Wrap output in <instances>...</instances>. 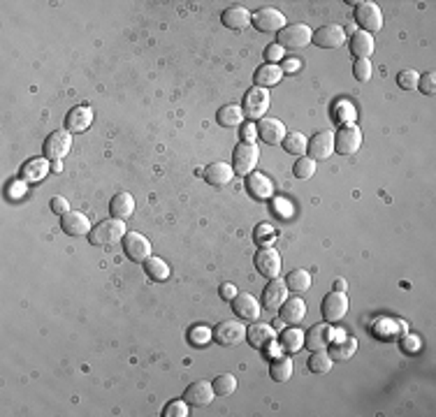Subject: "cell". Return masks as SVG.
Here are the masks:
<instances>
[{"label":"cell","instance_id":"33","mask_svg":"<svg viewBox=\"0 0 436 417\" xmlns=\"http://www.w3.org/2000/svg\"><path fill=\"white\" fill-rule=\"evenodd\" d=\"M253 79H255V86H262V88H267V86H276V84L281 82V79H284V70H281L279 65L265 63V65H260L255 70Z\"/></svg>","mask_w":436,"mask_h":417},{"label":"cell","instance_id":"23","mask_svg":"<svg viewBox=\"0 0 436 417\" xmlns=\"http://www.w3.org/2000/svg\"><path fill=\"white\" fill-rule=\"evenodd\" d=\"M93 123V109L91 107H75L65 116V130L70 132H84Z\"/></svg>","mask_w":436,"mask_h":417},{"label":"cell","instance_id":"36","mask_svg":"<svg viewBox=\"0 0 436 417\" xmlns=\"http://www.w3.org/2000/svg\"><path fill=\"white\" fill-rule=\"evenodd\" d=\"M306 366H309L311 373H318V376H323V373H330L332 369V357H330V353L325 350H316L306 361Z\"/></svg>","mask_w":436,"mask_h":417},{"label":"cell","instance_id":"22","mask_svg":"<svg viewBox=\"0 0 436 417\" xmlns=\"http://www.w3.org/2000/svg\"><path fill=\"white\" fill-rule=\"evenodd\" d=\"M246 190L251 193V198L255 200H272L274 195V183L267 179L260 171H251L246 176Z\"/></svg>","mask_w":436,"mask_h":417},{"label":"cell","instance_id":"1","mask_svg":"<svg viewBox=\"0 0 436 417\" xmlns=\"http://www.w3.org/2000/svg\"><path fill=\"white\" fill-rule=\"evenodd\" d=\"M124 237H126V223H124V220L107 218V220L97 223L95 228L91 230L89 241L93 243V246L107 248V246H114V243H119Z\"/></svg>","mask_w":436,"mask_h":417},{"label":"cell","instance_id":"21","mask_svg":"<svg viewBox=\"0 0 436 417\" xmlns=\"http://www.w3.org/2000/svg\"><path fill=\"white\" fill-rule=\"evenodd\" d=\"M202 176H205V181L209 183V186L223 188V186H228V183L232 181L235 169H232L228 163H211V165H207V167L202 169Z\"/></svg>","mask_w":436,"mask_h":417},{"label":"cell","instance_id":"15","mask_svg":"<svg viewBox=\"0 0 436 417\" xmlns=\"http://www.w3.org/2000/svg\"><path fill=\"white\" fill-rule=\"evenodd\" d=\"M348 313V297L343 292H330L328 297H325L323 302V318L328 320L330 324L332 322H339L346 318Z\"/></svg>","mask_w":436,"mask_h":417},{"label":"cell","instance_id":"9","mask_svg":"<svg viewBox=\"0 0 436 417\" xmlns=\"http://www.w3.org/2000/svg\"><path fill=\"white\" fill-rule=\"evenodd\" d=\"M72 149V132L70 130H56L47 137L45 142V158L47 160H63Z\"/></svg>","mask_w":436,"mask_h":417},{"label":"cell","instance_id":"27","mask_svg":"<svg viewBox=\"0 0 436 417\" xmlns=\"http://www.w3.org/2000/svg\"><path fill=\"white\" fill-rule=\"evenodd\" d=\"M330 357L332 359H341V361H346V359H351L355 350H358V339H353V336H343L339 334L336 339L330 341Z\"/></svg>","mask_w":436,"mask_h":417},{"label":"cell","instance_id":"56","mask_svg":"<svg viewBox=\"0 0 436 417\" xmlns=\"http://www.w3.org/2000/svg\"><path fill=\"white\" fill-rule=\"evenodd\" d=\"M51 171H54V174H60V171H63V163H60V160H54V163H51Z\"/></svg>","mask_w":436,"mask_h":417},{"label":"cell","instance_id":"31","mask_svg":"<svg viewBox=\"0 0 436 417\" xmlns=\"http://www.w3.org/2000/svg\"><path fill=\"white\" fill-rule=\"evenodd\" d=\"M142 265H144L146 276H149L151 281H156V283H163V281L170 278V265L163 260V257L151 255V257H146Z\"/></svg>","mask_w":436,"mask_h":417},{"label":"cell","instance_id":"4","mask_svg":"<svg viewBox=\"0 0 436 417\" xmlns=\"http://www.w3.org/2000/svg\"><path fill=\"white\" fill-rule=\"evenodd\" d=\"M355 26H360L365 33H376V30L383 28V12L376 3L367 0V3L355 5Z\"/></svg>","mask_w":436,"mask_h":417},{"label":"cell","instance_id":"44","mask_svg":"<svg viewBox=\"0 0 436 417\" xmlns=\"http://www.w3.org/2000/svg\"><path fill=\"white\" fill-rule=\"evenodd\" d=\"M272 211L276 213L279 218L288 220L292 216V204L288 202L286 198H272Z\"/></svg>","mask_w":436,"mask_h":417},{"label":"cell","instance_id":"29","mask_svg":"<svg viewBox=\"0 0 436 417\" xmlns=\"http://www.w3.org/2000/svg\"><path fill=\"white\" fill-rule=\"evenodd\" d=\"M109 213H112V218L119 220L130 218L135 213V198L130 193H116L109 202Z\"/></svg>","mask_w":436,"mask_h":417},{"label":"cell","instance_id":"43","mask_svg":"<svg viewBox=\"0 0 436 417\" xmlns=\"http://www.w3.org/2000/svg\"><path fill=\"white\" fill-rule=\"evenodd\" d=\"M336 119L341 121V126L353 123V121H355V109H353V104L348 100H341L339 104H336Z\"/></svg>","mask_w":436,"mask_h":417},{"label":"cell","instance_id":"11","mask_svg":"<svg viewBox=\"0 0 436 417\" xmlns=\"http://www.w3.org/2000/svg\"><path fill=\"white\" fill-rule=\"evenodd\" d=\"M246 339V327L237 320H225L218 322V327L214 329V341L218 346H237Z\"/></svg>","mask_w":436,"mask_h":417},{"label":"cell","instance_id":"3","mask_svg":"<svg viewBox=\"0 0 436 417\" xmlns=\"http://www.w3.org/2000/svg\"><path fill=\"white\" fill-rule=\"evenodd\" d=\"M311 28L306 23H286V28H281L276 33V45L290 47V49H302L311 45Z\"/></svg>","mask_w":436,"mask_h":417},{"label":"cell","instance_id":"14","mask_svg":"<svg viewBox=\"0 0 436 417\" xmlns=\"http://www.w3.org/2000/svg\"><path fill=\"white\" fill-rule=\"evenodd\" d=\"M232 311H235V315L239 318V320H251V322H255L257 318H260L262 306L257 304V299L253 297V294H249V292H237V297L232 299Z\"/></svg>","mask_w":436,"mask_h":417},{"label":"cell","instance_id":"48","mask_svg":"<svg viewBox=\"0 0 436 417\" xmlns=\"http://www.w3.org/2000/svg\"><path fill=\"white\" fill-rule=\"evenodd\" d=\"M265 60L269 65H279V60H284V47L272 42V45L265 49Z\"/></svg>","mask_w":436,"mask_h":417},{"label":"cell","instance_id":"26","mask_svg":"<svg viewBox=\"0 0 436 417\" xmlns=\"http://www.w3.org/2000/svg\"><path fill=\"white\" fill-rule=\"evenodd\" d=\"M351 53L358 60H369L374 49H376V45H374V38L369 33H365V30H355V33L351 35Z\"/></svg>","mask_w":436,"mask_h":417},{"label":"cell","instance_id":"28","mask_svg":"<svg viewBox=\"0 0 436 417\" xmlns=\"http://www.w3.org/2000/svg\"><path fill=\"white\" fill-rule=\"evenodd\" d=\"M304 315H306V304H304V299H299V297L286 299L279 309V318L288 324H299L304 320Z\"/></svg>","mask_w":436,"mask_h":417},{"label":"cell","instance_id":"37","mask_svg":"<svg viewBox=\"0 0 436 417\" xmlns=\"http://www.w3.org/2000/svg\"><path fill=\"white\" fill-rule=\"evenodd\" d=\"M281 144H284L286 153H290V156H302V153H306L309 139H306L302 132H290V134H286V139Z\"/></svg>","mask_w":436,"mask_h":417},{"label":"cell","instance_id":"45","mask_svg":"<svg viewBox=\"0 0 436 417\" xmlns=\"http://www.w3.org/2000/svg\"><path fill=\"white\" fill-rule=\"evenodd\" d=\"M163 415L165 417H186L188 415V403L186 401H170L168 406H165L163 410Z\"/></svg>","mask_w":436,"mask_h":417},{"label":"cell","instance_id":"53","mask_svg":"<svg viewBox=\"0 0 436 417\" xmlns=\"http://www.w3.org/2000/svg\"><path fill=\"white\" fill-rule=\"evenodd\" d=\"M255 126L253 123H246L242 128V137H244V142H249V144H253V139H255Z\"/></svg>","mask_w":436,"mask_h":417},{"label":"cell","instance_id":"10","mask_svg":"<svg viewBox=\"0 0 436 417\" xmlns=\"http://www.w3.org/2000/svg\"><path fill=\"white\" fill-rule=\"evenodd\" d=\"M251 23H253L260 33H279L281 28H286V16L284 12L274 8H265V10H257L255 14L251 16Z\"/></svg>","mask_w":436,"mask_h":417},{"label":"cell","instance_id":"51","mask_svg":"<svg viewBox=\"0 0 436 417\" xmlns=\"http://www.w3.org/2000/svg\"><path fill=\"white\" fill-rule=\"evenodd\" d=\"M51 211L54 213H58V216H63V213L70 211V204H67V200L65 198H60V195H56V198H51Z\"/></svg>","mask_w":436,"mask_h":417},{"label":"cell","instance_id":"25","mask_svg":"<svg viewBox=\"0 0 436 417\" xmlns=\"http://www.w3.org/2000/svg\"><path fill=\"white\" fill-rule=\"evenodd\" d=\"M220 21L230 30H244L246 26H251V12L246 8H242V5H232V8L223 10Z\"/></svg>","mask_w":436,"mask_h":417},{"label":"cell","instance_id":"34","mask_svg":"<svg viewBox=\"0 0 436 417\" xmlns=\"http://www.w3.org/2000/svg\"><path fill=\"white\" fill-rule=\"evenodd\" d=\"M286 285L288 290L292 292H306L311 287V274L306 272V269H292V272L286 276Z\"/></svg>","mask_w":436,"mask_h":417},{"label":"cell","instance_id":"42","mask_svg":"<svg viewBox=\"0 0 436 417\" xmlns=\"http://www.w3.org/2000/svg\"><path fill=\"white\" fill-rule=\"evenodd\" d=\"M417 79H420V75H417L415 70H404V72H399L397 84H399V88H404V91H415Z\"/></svg>","mask_w":436,"mask_h":417},{"label":"cell","instance_id":"7","mask_svg":"<svg viewBox=\"0 0 436 417\" xmlns=\"http://www.w3.org/2000/svg\"><path fill=\"white\" fill-rule=\"evenodd\" d=\"M253 262H255L257 274H262L269 281L279 278V274H281V255H279V250H276V248L260 246V248H257L255 257H253Z\"/></svg>","mask_w":436,"mask_h":417},{"label":"cell","instance_id":"49","mask_svg":"<svg viewBox=\"0 0 436 417\" xmlns=\"http://www.w3.org/2000/svg\"><path fill=\"white\" fill-rule=\"evenodd\" d=\"M274 239V228L267 223H262L260 228L255 230V241L260 243V246H269V241Z\"/></svg>","mask_w":436,"mask_h":417},{"label":"cell","instance_id":"8","mask_svg":"<svg viewBox=\"0 0 436 417\" xmlns=\"http://www.w3.org/2000/svg\"><path fill=\"white\" fill-rule=\"evenodd\" d=\"M121 243H124V253L128 260L144 262L146 257H151V241L144 235H139V232H126Z\"/></svg>","mask_w":436,"mask_h":417},{"label":"cell","instance_id":"55","mask_svg":"<svg viewBox=\"0 0 436 417\" xmlns=\"http://www.w3.org/2000/svg\"><path fill=\"white\" fill-rule=\"evenodd\" d=\"M334 290H336V292H343V290H346V281H343V278H336V281H334Z\"/></svg>","mask_w":436,"mask_h":417},{"label":"cell","instance_id":"30","mask_svg":"<svg viewBox=\"0 0 436 417\" xmlns=\"http://www.w3.org/2000/svg\"><path fill=\"white\" fill-rule=\"evenodd\" d=\"M49 169H51V165H49L47 158H33V160H28L26 165L21 167V176L23 181H42L45 176L49 174Z\"/></svg>","mask_w":436,"mask_h":417},{"label":"cell","instance_id":"41","mask_svg":"<svg viewBox=\"0 0 436 417\" xmlns=\"http://www.w3.org/2000/svg\"><path fill=\"white\" fill-rule=\"evenodd\" d=\"M188 339L193 346H207L209 341H214V332L209 327H193L188 334Z\"/></svg>","mask_w":436,"mask_h":417},{"label":"cell","instance_id":"13","mask_svg":"<svg viewBox=\"0 0 436 417\" xmlns=\"http://www.w3.org/2000/svg\"><path fill=\"white\" fill-rule=\"evenodd\" d=\"M214 396H216V392H214V385L209 380H195L183 392V401L190 403V406H209Z\"/></svg>","mask_w":436,"mask_h":417},{"label":"cell","instance_id":"19","mask_svg":"<svg viewBox=\"0 0 436 417\" xmlns=\"http://www.w3.org/2000/svg\"><path fill=\"white\" fill-rule=\"evenodd\" d=\"M288 299V285L286 281L281 278H272L265 287V292H262V306H265L267 311H279L281 304H284Z\"/></svg>","mask_w":436,"mask_h":417},{"label":"cell","instance_id":"16","mask_svg":"<svg viewBox=\"0 0 436 417\" xmlns=\"http://www.w3.org/2000/svg\"><path fill=\"white\" fill-rule=\"evenodd\" d=\"M60 228H63L65 235H70V237H86V235H91V220L86 213L82 211H67L60 216Z\"/></svg>","mask_w":436,"mask_h":417},{"label":"cell","instance_id":"12","mask_svg":"<svg viewBox=\"0 0 436 417\" xmlns=\"http://www.w3.org/2000/svg\"><path fill=\"white\" fill-rule=\"evenodd\" d=\"M311 42L321 49H336L346 42V30L336 23H330V26H321L318 30H313Z\"/></svg>","mask_w":436,"mask_h":417},{"label":"cell","instance_id":"52","mask_svg":"<svg viewBox=\"0 0 436 417\" xmlns=\"http://www.w3.org/2000/svg\"><path fill=\"white\" fill-rule=\"evenodd\" d=\"M279 67H281L284 72H297L299 67H302V63H299V58H286Z\"/></svg>","mask_w":436,"mask_h":417},{"label":"cell","instance_id":"46","mask_svg":"<svg viewBox=\"0 0 436 417\" xmlns=\"http://www.w3.org/2000/svg\"><path fill=\"white\" fill-rule=\"evenodd\" d=\"M353 75L358 82H369L371 79V60H355Z\"/></svg>","mask_w":436,"mask_h":417},{"label":"cell","instance_id":"17","mask_svg":"<svg viewBox=\"0 0 436 417\" xmlns=\"http://www.w3.org/2000/svg\"><path fill=\"white\" fill-rule=\"evenodd\" d=\"M255 130H257V137L262 139L265 144L269 146H276V144H281L286 139V126L281 123L279 119H260L257 121V126H255Z\"/></svg>","mask_w":436,"mask_h":417},{"label":"cell","instance_id":"32","mask_svg":"<svg viewBox=\"0 0 436 417\" xmlns=\"http://www.w3.org/2000/svg\"><path fill=\"white\" fill-rule=\"evenodd\" d=\"M244 119H246V116H244V109L239 107V104H225V107H220L218 114H216L218 126H223V128H237V126H242Z\"/></svg>","mask_w":436,"mask_h":417},{"label":"cell","instance_id":"50","mask_svg":"<svg viewBox=\"0 0 436 417\" xmlns=\"http://www.w3.org/2000/svg\"><path fill=\"white\" fill-rule=\"evenodd\" d=\"M26 195V183L23 181H12L8 186V198L10 200H21Z\"/></svg>","mask_w":436,"mask_h":417},{"label":"cell","instance_id":"2","mask_svg":"<svg viewBox=\"0 0 436 417\" xmlns=\"http://www.w3.org/2000/svg\"><path fill=\"white\" fill-rule=\"evenodd\" d=\"M257 158H260V149L255 144L242 142L235 146L232 151V169H235L237 176H249L251 171L255 169Z\"/></svg>","mask_w":436,"mask_h":417},{"label":"cell","instance_id":"18","mask_svg":"<svg viewBox=\"0 0 436 417\" xmlns=\"http://www.w3.org/2000/svg\"><path fill=\"white\" fill-rule=\"evenodd\" d=\"M306 151L311 153L309 158H313V160H328V158L334 153V132L323 130V132L313 134L309 146H306Z\"/></svg>","mask_w":436,"mask_h":417},{"label":"cell","instance_id":"5","mask_svg":"<svg viewBox=\"0 0 436 417\" xmlns=\"http://www.w3.org/2000/svg\"><path fill=\"white\" fill-rule=\"evenodd\" d=\"M244 116L251 121H260L265 119L267 109H269V91L262 88V86H253L246 95H244Z\"/></svg>","mask_w":436,"mask_h":417},{"label":"cell","instance_id":"24","mask_svg":"<svg viewBox=\"0 0 436 417\" xmlns=\"http://www.w3.org/2000/svg\"><path fill=\"white\" fill-rule=\"evenodd\" d=\"M246 339L253 348H257V350H265V348H269L276 339L274 329L269 327V324H262V322H253L251 327L246 329Z\"/></svg>","mask_w":436,"mask_h":417},{"label":"cell","instance_id":"40","mask_svg":"<svg viewBox=\"0 0 436 417\" xmlns=\"http://www.w3.org/2000/svg\"><path fill=\"white\" fill-rule=\"evenodd\" d=\"M292 174L297 176V179H311L313 174H316V160L309 156H299L297 158V163H295V167H292Z\"/></svg>","mask_w":436,"mask_h":417},{"label":"cell","instance_id":"6","mask_svg":"<svg viewBox=\"0 0 436 417\" xmlns=\"http://www.w3.org/2000/svg\"><path fill=\"white\" fill-rule=\"evenodd\" d=\"M362 146V132L355 123H346L334 134V151L341 156H353Z\"/></svg>","mask_w":436,"mask_h":417},{"label":"cell","instance_id":"47","mask_svg":"<svg viewBox=\"0 0 436 417\" xmlns=\"http://www.w3.org/2000/svg\"><path fill=\"white\" fill-rule=\"evenodd\" d=\"M417 88H420L425 95H434V91H436V75L434 72H425V75L417 79Z\"/></svg>","mask_w":436,"mask_h":417},{"label":"cell","instance_id":"20","mask_svg":"<svg viewBox=\"0 0 436 417\" xmlns=\"http://www.w3.org/2000/svg\"><path fill=\"white\" fill-rule=\"evenodd\" d=\"M332 339H334V332H332V327H330V322L328 324H313L309 332L304 334V346L313 353L325 350Z\"/></svg>","mask_w":436,"mask_h":417},{"label":"cell","instance_id":"38","mask_svg":"<svg viewBox=\"0 0 436 417\" xmlns=\"http://www.w3.org/2000/svg\"><path fill=\"white\" fill-rule=\"evenodd\" d=\"M302 346H304V334L299 332V329L290 327L281 334V348H284L286 353H297Z\"/></svg>","mask_w":436,"mask_h":417},{"label":"cell","instance_id":"54","mask_svg":"<svg viewBox=\"0 0 436 417\" xmlns=\"http://www.w3.org/2000/svg\"><path fill=\"white\" fill-rule=\"evenodd\" d=\"M220 297L228 299V302H232V299L237 297V287L232 285V283H225L223 287H220Z\"/></svg>","mask_w":436,"mask_h":417},{"label":"cell","instance_id":"35","mask_svg":"<svg viewBox=\"0 0 436 417\" xmlns=\"http://www.w3.org/2000/svg\"><path fill=\"white\" fill-rule=\"evenodd\" d=\"M292 359L290 357H279L272 361V369H269V373H272V378L276 380V383H286V380L292 378Z\"/></svg>","mask_w":436,"mask_h":417},{"label":"cell","instance_id":"39","mask_svg":"<svg viewBox=\"0 0 436 417\" xmlns=\"http://www.w3.org/2000/svg\"><path fill=\"white\" fill-rule=\"evenodd\" d=\"M211 385L218 396H230L237 392V378L232 376V373H223V376H218Z\"/></svg>","mask_w":436,"mask_h":417}]
</instances>
